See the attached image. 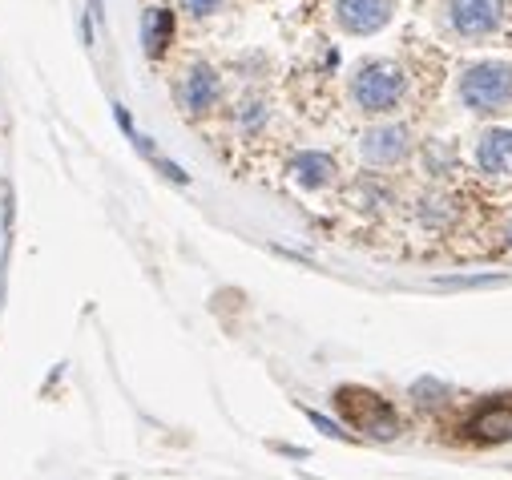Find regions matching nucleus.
Listing matches in <instances>:
<instances>
[{
	"mask_svg": "<svg viewBox=\"0 0 512 480\" xmlns=\"http://www.w3.org/2000/svg\"><path fill=\"white\" fill-rule=\"evenodd\" d=\"M404 93H408V77L392 61H363L351 77V101L371 117L396 113L404 105Z\"/></svg>",
	"mask_w": 512,
	"mask_h": 480,
	"instance_id": "nucleus-1",
	"label": "nucleus"
},
{
	"mask_svg": "<svg viewBox=\"0 0 512 480\" xmlns=\"http://www.w3.org/2000/svg\"><path fill=\"white\" fill-rule=\"evenodd\" d=\"M335 408L343 412V420H347L351 428H359V432L371 436V440H396V436H400V416H396V408L383 400L379 392H371V388H355V384L339 388V392H335Z\"/></svg>",
	"mask_w": 512,
	"mask_h": 480,
	"instance_id": "nucleus-2",
	"label": "nucleus"
},
{
	"mask_svg": "<svg viewBox=\"0 0 512 480\" xmlns=\"http://www.w3.org/2000/svg\"><path fill=\"white\" fill-rule=\"evenodd\" d=\"M460 101L472 113H500L512 105V65L504 61H480L460 73Z\"/></svg>",
	"mask_w": 512,
	"mask_h": 480,
	"instance_id": "nucleus-3",
	"label": "nucleus"
},
{
	"mask_svg": "<svg viewBox=\"0 0 512 480\" xmlns=\"http://www.w3.org/2000/svg\"><path fill=\"white\" fill-rule=\"evenodd\" d=\"M504 25V0H448V29L464 41H484Z\"/></svg>",
	"mask_w": 512,
	"mask_h": 480,
	"instance_id": "nucleus-4",
	"label": "nucleus"
},
{
	"mask_svg": "<svg viewBox=\"0 0 512 480\" xmlns=\"http://www.w3.org/2000/svg\"><path fill=\"white\" fill-rule=\"evenodd\" d=\"M359 154L367 166H396L412 154V130L408 126H371L363 138H359Z\"/></svg>",
	"mask_w": 512,
	"mask_h": 480,
	"instance_id": "nucleus-5",
	"label": "nucleus"
},
{
	"mask_svg": "<svg viewBox=\"0 0 512 480\" xmlns=\"http://www.w3.org/2000/svg\"><path fill=\"white\" fill-rule=\"evenodd\" d=\"M396 0H335V25L351 37H371L392 21Z\"/></svg>",
	"mask_w": 512,
	"mask_h": 480,
	"instance_id": "nucleus-6",
	"label": "nucleus"
},
{
	"mask_svg": "<svg viewBox=\"0 0 512 480\" xmlns=\"http://www.w3.org/2000/svg\"><path fill=\"white\" fill-rule=\"evenodd\" d=\"M178 97H182V105H186L190 117H202V113H210V109L218 105V97H222V77H218L206 61H194V65L186 69V77H182Z\"/></svg>",
	"mask_w": 512,
	"mask_h": 480,
	"instance_id": "nucleus-7",
	"label": "nucleus"
},
{
	"mask_svg": "<svg viewBox=\"0 0 512 480\" xmlns=\"http://www.w3.org/2000/svg\"><path fill=\"white\" fill-rule=\"evenodd\" d=\"M476 166L496 178H512V130H488L476 142Z\"/></svg>",
	"mask_w": 512,
	"mask_h": 480,
	"instance_id": "nucleus-8",
	"label": "nucleus"
},
{
	"mask_svg": "<svg viewBox=\"0 0 512 480\" xmlns=\"http://www.w3.org/2000/svg\"><path fill=\"white\" fill-rule=\"evenodd\" d=\"M291 178L303 186V190H323L335 182V158L323 154V150H303L295 162H291Z\"/></svg>",
	"mask_w": 512,
	"mask_h": 480,
	"instance_id": "nucleus-9",
	"label": "nucleus"
},
{
	"mask_svg": "<svg viewBox=\"0 0 512 480\" xmlns=\"http://www.w3.org/2000/svg\"><path fill=\"white\" fill-rule=\"evenodd\" d=\"M170 41H174V13L162 9V5H150L142 13V49H146V57L158 61L170 49Z\"/></svg>",
	"mask_w": 512,
	"mask_h": 480,
	"instance_id": "nucleus-10",
	"label": "nucleus"
},
{
	"mask_svg": "<svg viewBox=\"0 0 512 480\" xmlns=\"http://www.w3.org/2000/svg\"><path fill=\"white\" fill-rule=\"evenodd\" d=\"M468 428L480 444H504V440H512V408L508 404H488L472 416Z\"/></svg>",
	"mask_w": 512,
	"mask_h": 480,
	"instance_id": "nucleus-11",
	"label": "nucleus"
},
{
	"mask_svg": "<svg viewBox=\"0 0 512 480\" xmlns=\"http://www.w3.org/2000/svg\"><path fill=\"white\" fill-rule=\"evenodd\" d=\"M267 117H271V105L259 101V97H250V101H242V109H238V126L254 134V130L267 126Z\"/></svg>",
	"mask_w": 512,
	"mask_h": 480,
	"instance_id": "nucleus-12",
	"label": "nucleus"
},
{
	"mask_svg": "<svg viewBox=\"0 0 512 480\" xmlns=\"http://www.w3.org/2000/svg\"><path fill=\"white\" fill-rule=\"evenodd\" d=\"M412 400H416L420 408H440V404L448 400V388H444L440 380H416V384H412Z\"/></svg>",
	"mask_w": 512,
	"mask_h": 480,
	"instance_id": "nucleus-13",
	"label": "nucleus"
},
{
	"mask_svg": "<svg viewBox=\"0 0 512 480\" xmlns=\"http://www.w3.org/2000/svg\"><path fill=\"white\" fill-rule=\"evenodd\" d=\"M182 13H190L194 21H206V17H218L226 9V0H178Z\"/></svg>",
	"mask_w": 512,
	"mask_h": 480,
	"instance_id": "nucleus-14",
	"label": "nucleus"
},
{
	"mask_svg": "<svg viewBox=\"0 0 512 480\" xmlns=\"http://www.w3.org/2000/svg\"><path fill=\"white\" fill-rule=\"evenodd\" d=\"M307 416H311V424H315V428H319L323 436H343V432H339V428H335V424H331L327 416H319V412H307Z\"/></svg>",
	"mask_w": 512,
	"mask_h": 480,
	"instance_id": "nucleus-15",
	"label": "nucleus"
},
{
	"mask_svg": "<svg viewBox=\"0 0 512 480\" xmlns=\"http://www.w3.org/2000/svg\"><path fill=\"white\" fill-rule=\"evenodd\" d=\"M508 243H512V222H508Z\"/></svg>",
	"mask_w": 512,
	"mask_h": 480,
	"instance_id": "nucleus-16",
	"label": "nucleus"
}]
</instances>
